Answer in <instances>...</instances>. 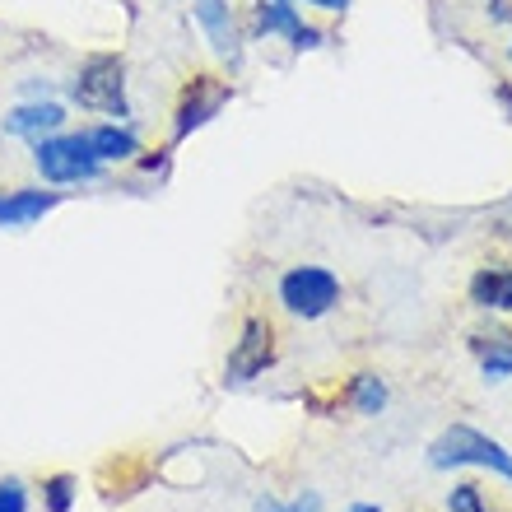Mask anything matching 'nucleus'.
I'll return each instance as SVG.
<instances>
[{"label":"nucleus","mask_w":512,"mask_h":512,"mask_svg":"<svg viewBox=\"0 0 512 512\" xmlns=\"http://www.w3.org/2000/svg\"><path fill=\"white\" fill-rule=\"evenodd\" d=\"M191 14H196V24H201L210 52H215L229 70L243 66L247 42H243V28H238V14H233L229 0H191Z\"/></svg>","instance_id":"423d86ee"},{"label":"nucleus","mask_w":512,"mask_h":512,"mask_svg":"<svg viewBox=\"0 0 512 512\" xmlns=\"http://www.w3.org/2000/svg\"><path fill=\"white\" fill-rule=\"evenodd\" d=\"M75 475H52L47 485H42V503H47V512H70L75 508Z\"/></svg>","instance_id":"2eb2a0df"},{"label":"nucleus","mask_w":512,"mask_h":512,"mask_svg":"<svg viewBox=\"0 0 512 512\" xmlns=\"http://www.w3.org/2000/svg\"><path fill=\"white\" fill-rule=\"evenodd\" d=\"M261 512H317V499H312V494H308V499L289 503V508H280V503H266V508H261Z\"/></svg>","instance_id":"6ab92c4d"},{"label":"nucleus","mask_w":512,"mask_h":512,"mask_svg":"<svg viewBox=\"0 0 512 512\" xmlns=\"http://www.w3.org/2000/svg\"><path fill=\"white\" fill-rule=\"evenodd\" d=\"M70 98L80 103L84 112H103L112 122H126L131 117V98H126V66L122 56H89L70 84Z\"/></svg>","instance_id":"7ed1b4c3"},{"label":"nucleus","mask_w":512,"mask_h":512,"mask_svg":"<svg viewBox=\"0 0 512 512\" xmlns=\"http://www.w3.org/2000/svg\"><path fill=\"white\" fill-rule=\"evenodd\" d=\"M61 205V191L42 187H14L0 191V229H33L38 219H47Z\"/></svg>","instance_id":"9d476101"},{"label":"nucleus","mask_w":512,"mask_h":512,"mask_svg":"<svg viewBox=\"0 0 512 512\" xmlns=\"http://www.w3.org/2000/svg\"><path fill=\"white\" fill-rule=\"evenodd\" d=\"M350 512H382V508H378V503H354Z\"/></svg>","instance_id":"412c9836"},{"label":"nucleus","mask_w":512,"mask_h":512,"mask_svg":"<svg viewBox=\"0 0 512 512\" xmlns=\"http://www.w3.org/2000/svg\"><path fill=\"white\" fill-rule=\"evenodd\" d=\"M471 303L485 312H512V266H485L471 280Z\"/></svg>","instance_id":"f8f14e48"},{"label":"nucleus","mask_w":512,"mask_h":512,"mask_svg":"<svg viewBox=\"0 0 512 512\" xmlns=\"http://www.w3.org/2000/svg\"><path fill=\"white\" fill-rule=\"evenodd\" d=\"M499 103L508 108V117H512V84H499Z\"/></svg>","instance_id":"aec40b11"},{"label":"nucleus","mask_w":512,"mask_h":512,"mask_svg":"<svg viewBox=\"0 0 512 512\" xmlns=\"http://www.w3.org/2000/svg\"><path fill=\"white\" fill-rule=\"evenodd\" d=\"M0 512H28V489L19 480H0Z\"/></svg>","instance_id":"f3484780"},{"label":"nucleus","mask_w":512,"mask_h":512,"mask_svg":"<svg viewBox=\"0 0 512 512\" xmlns=\"http://www.w3.org/2000/svg\"><path fill=\"white\" fill-rule=\"evenodd\" d=\"M66 108L56 103V98H33V103H19L14 112H5L0 117V131L14 135V140H28V145H38V140H47V135L66 131Z\"/></svg>","instance_id":"1a4fd4ad"},{"label":"nucleus","mask_w":512,"mask_h":512,"mask_svg":"<svg viewBox=\"0 0 512 512\" xmlns=\"http://www.w3.org/2000/svg\"><path fill=\"white\" fill-rule=\"evenodd\" d=\"M270 364H275V331H270V322L252 317V322L243 326V336L233 340L229 364H224V382H229V387H243V382L261 378Z\"/></svg>","instance_id":"0eeeda50"},{"label":"nucleus","mask_w":512,"mask_h":512,"mask_svg":"<svg viewBox=\"0 0 512 512\" xmlns=\"http://www.w3.org/2000/svg\"><path fill=\"white\" fill-rule=\"evenodd\" d=\"M471 350L480 359V378L489 387L512 378V331H489V336H471Z\"/></svg>","instance_id":"9b49d317"},{"label":"nucleus","mask_w":512,"mask_h":512,"mask_svg":"<svg viewBox=\"0 0 512 512\" xmlns=\"http://www.w3.org/2000/svg\"><path fill=\"white\" fill-rule=\"evenodd\" d=\"M280 303L303 322H317L340 303V275L326 266H294L280 275Z\"/></svg>","instance_id":"20e7f679"},{"label":"nucleus","mask_w":512,"mask_h":512,"mask_svg":"<svg viewBox=\"0 0 512 512\" xmlns=\"http://www.w3.org/2000/svg\"><path fill=\"white\" fill-rule=\"evenodd\" d=\"M429 466L433 471H461V466H471V471H489V475H499V480H512V452L499 438H489V433L471 429V424H452V429L438 433L429 443Z\"/></svg>","instance_id":"f03ea898"},{"label":"nucleus","mask_w":512,"mask_h":512,"mask_svg":"<svg viewBox=\"0 0 512 512\" xmlns=\"http://www.w3.org/2000/svg\"><path fill=\"white\" fill-rule=\"evenodd\" d=\"M350 401L359 415H382V410H387V382H382L378 373H359V378L350 382Z\"/></svg>","instance_id":"4468645a"},{"label":"nucleus","mask_w":512,"mask_h":512,"mask_svg":"<svg viewBox=\"0 0 512 512\" xmlns=\"http://www.w3.org/2000/svg\"><path fill=\"white\" fill-rule=\"evenodd\" d=\"M447 512H494V508L485 503L480 485H457L452 494H447Z\"/></svg>","instance_id":"dca6fc26"},{"label":"nucleus","mask_w":512,"mask_h":512,"mask_svg":"<svg viewBox=\"0 0 512 512\" xmlns=\"http://www.w3.org/2000/svg\"><path fill=\"white\" fill-rule=\"evenodd\" d=\"M508 61H512V47H508Z\"/></svg>","instance_id":"4be33fe9"},{"label":"nucleus","mask_w":512,"mask_h":512,"mask_svg":"<svg viewBox=\"0 0 512 512\" xmlns=\"http://www.w3.org/2000/svg\"><path fill=\"white\" fill-rule=\"evenodd\" d=\"M294 5H308V10H322V14H345L354 0H294Z\"/></svg>","instance_id":"a211bd4d"},{"label":"nucleus","mask_w":512,"mask_h":512,"mask_svg":"<svg viewBox=\"0 0 512 512\" xmlns=\"http://www.w3.org/2000/svg\"><path fill=\"white\" fill-rule=\"evenodd\" d=\"M233 103V89L224 80H210V75H196L191 89L177 103V122H173V140H187L191 131H201L219 117V112Z\"/></svg>","instance_id":"6e6552de"},{"label":"nucleus","mask_w":512,"mask_h":512,"mask_svg":"<svg viewBox=\"0 0 512 512\" xmlns=\"http://www.w3.org/2000/svg\"><path fill=\"white\" fill-rule=\"evenodd\" d=\"M252 28L256 38H284L294 52H317L326 42L322 28H312L303 14H298L294 0H256L252 5Z\"/></svg>","instance_id":"39448f33"},{"label":"nucleus","mask_w":512,"mask_h":512,"mask_svg":"<svg viewBox=\"0 0 512 512\" xmlns=\"http://www.w3.org/2000/svg\"><path fill=\"white\" fill-rule=\"evenodd\" d=\"M89 145H94V154L103 163H131L140 154V135L126 122H103L89 131Z\"/></svg>","instance_id":"ddd939ff"},{"label":"nucleus","mask_w":512,"mask_h":512,"mask_svg":"<svg viewBox=\"0 0 512 512\" xmlns=\"http://www.w3.org/2000/svg\"><path fill=\"white\" fill-rule=\"evenodd\" d=\"M33 168L47 187H84L108 173V163L94 154L89 131H56L33 145Z\"/></svg>","instance_id":"f257e3e1"}]
</instances>
